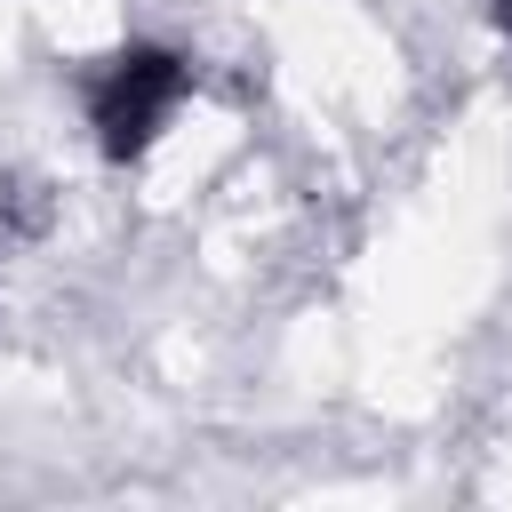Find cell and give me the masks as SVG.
<instances>
[{
	"instance_id": "obj_1",
	"label": "cell",
	"mask_w": 512,
	"mask_h": 512,
	"mask_svg": "<svg viewBox=\"0 0 512 512\" xmlns=\"http://www.w3.org/2000/svg\"><path fill=\"white\" fill-rule=\"evenodd\" d=\"M176 96H184V64H176L168 48H128V56H112L104 80H96V96H88L96 144H104L112 160H136V152L160 136V120L176 112Z\"/></svg>"
},
{
	"instance_id": "obj_2",
	"label": "cell",
	"mask_w": 512,
	"mask_h": 512,
	"mask_svg": "<svg viewBox=\"0 0 512 512\" xmlns=\"http://www.w3.org/2000/svg\"><path fill=\"white\" fill-rule=\"evenodd\" d=\"M496 32H504V40H512V0H496Z\"/></svg>"
}]
</instances>
